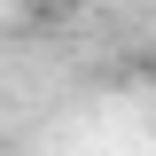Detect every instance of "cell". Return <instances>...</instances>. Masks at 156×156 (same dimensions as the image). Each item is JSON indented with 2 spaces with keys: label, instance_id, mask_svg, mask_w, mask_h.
<instances>
[{
  "label": "cell",
  "instance_id": "obj_1",
  "mask_svg": "<svg viewBox=\"0 0 156 156\" xmlns=\"http://www.w3.org/2000/svg\"><path fill=\"white\" fill-rule=\"evenodd\" d=\"M78 8H94V0H47V16H78Z\"/></svg>",
  "mask_w": 156,
  "mask_h": 156
},
{
  "label": "cell",
  "instance_id": "obj_2",
  "mask_svg": "<svg viewBox=\"0 0 156 156\" xmlns=\"http://www.w3.org/2000/svg\"><path fill=\"white\" fill-rule=\"evenodd\" d=\"M8 8H23V16H47V0H8Z\"/></svg>",
  "mask_w": 156,
  "mask_h": 156
}]
</instances>
